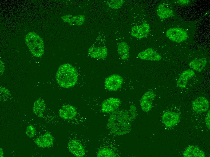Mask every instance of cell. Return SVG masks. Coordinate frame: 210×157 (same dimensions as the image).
Wrapping results in <instances>:
<instances>
[{"mask_svg": "<svg viewBox=\"0 0 210 157\" xmlns=\"http://www.w3.org/2000/svg\"><path fill=\"white\" fill-rule=\"evenodd\" d=\"M78 73L72 65L65 63L60 65L56 74V80L61 87L68 88L74 86L77 83Z\"/></svg>", "mask_w": 210, "mask_h": 157, "instance_id": "6da1fadb", "label": "cell"}, {"mask_svg": "<svg viewBox=\"0 0 210 157\" xmlns=\"http://www.w3.org/2000/svg\"><path fill=\"white\" fill-rule=\"evenodd\" d=\"M25 40L31 53L33 56L40 57L43 54V41L38 34L34 32H30L26 35Z\"/></svg>", "mask_w": 210, "mask_h": 157, "instance_id": "7a4b0ae2", "label": "cell"}, {"mask_svg": "<svg viewBox=\"0 0 210 157\" xmlns=\"http://www.w3.org/2000/svg\"><path fill=\"white\" fill-rule=\"evenodd\" d=\"M181 118V111L179 107L174 105H170L163 111L161 120L167 127H171L177 124Z\"/></svg>", "mask_w": 210, "mask_h": 157, "instance_id": "3957f363", "label": "cell"}, {"mask_svg": "<svg viewBox=\"0 0 210 157\" xmlns=\"http://www.w3.org/2000/svg\"><path fill=\"white\" fill-rule=\"evenodd\" d=\"M166 36L170 40L178 43L186 40L188 37L187 32L179 27L170 28L167 31Z\"/></svg>", "mask_w": 210, "mask_h": 157, "instance_id": "277c9868", "label": "cell"}, {"mask_svg": "<svg viewBox=\"0 0 210 157\" xmlns=\"http://www.w3.org/2000/svg\"><path fill=\"white\" fill-rule=\"evenodd\" d=\"M123 82L122 77L118 75L114 74L106 78L104 86L109 91H116L121 87Z\"/></svg>", "mask_w": 210, "mask_h": 157, "instance_id": "5b68a950", "label": "cell"}, {"mask_svg": "<svg viewBox=\"0 0 210 157\" xmlns=\"http://www.w3.org/2000/svg\"><path fill=\"white\" fill-rule=\"evenodd\" d=\"M88 52L91 57L98 59H104L108 54L106 46L98 45L95 42L89 48Z\"/></svg>", "mask_w": 210, "mask_h": 157, "instance_id": "8992f818", "label": "cell"}, {"mask_svg": "<svg viewBox=\"0 0 210 157\" xmlns=\"http://www.w3.org/2000/svg\"><path fill=\"white\" fill-rule=\"evenodd\" d=\"M150 27L149 24L144 22L142 24L133 27L131 32V34L133 37L138 39H142L148 36Z\"/></svg>", "mask_w": 210, "mask_h": 157, "instance_id": "52a82bcc", "label": "cell"}, {"mask_svg": "<svg viewBox=\"0 0 210 157\" xmlns=\"http://www.w3.org/2000/svg\"><path fill=\"white\" fill-rule=\"evenodd\" d=\"M68 147L69 151L75 156L81 157L85 155V151L84 147L77 140L72 139L69 141Z\"/></svg>", "mask_w": 210, "mask_h": 157, "instance_id": "ba28073f", "label": "cell"}, {"mask_svg": "<svg viewBox=\"0 0 210 157\" xmlns=\"http://www.w3.org/2000/svg\"><path fill=\"white\" fill-rule=\"evenodd\" d=\"M193 109L196 112L202 113L206 112L209 106L208 100L203 97L197 98L192 102Z\"/></svg>", "mask_w": 210, "mask_h": 157, "instance_id": "9c48e42d", "label": "cell"}, {"mask_svg": "<svg viewBox=\"0 0 210 157\" xmlns=\"http://www.w3.org/2000/svg\"><path fill=\"white\" fill-rule=\"evenodd\" d=\"M155 97L154 93L151 91H147L144 93L140 101L141 106L143 111L147 112L151 110L152 101Z\"/></svg>", "mask_w": 210, "mask_h": 157, "instance_id": "30bf717a", "label": "cell"}, {"mask_svg": "<svg viewBox=\"0 0 210 157\" xmlns=\"http://www.w3.org/2000/svg\"><path fill=\"white\" fill-rule=\"evenodd\" d=\"M121 101L117 98H110L104 101L101 104V110L103 112L113 111L119 107Z\"/></svg>", "mask_w": 210, "mask_h": 157, "instance_id": "8fae6325", "label": "cell"}, {"mask_svg": "<svg viewBox=\"0 0 210 157\" xmlns=\"http://www.w3.org/2000/svg\"><path fill=\"white\" fill-rule=\"evenodd\" d=\"M59 116L65 120H71L75 117L77 114L75 108L73 106L66 104L63 105L59 111Z\"/></svg>", "mask_w": 210, "mask_h": 157, "instance_id": "7c38bea8", "label": "cell"}, {"mask_svg": "<svg viewBox=\"0 0 210 157\" xmlns=\"http://www.w3.org/2000/svg\"><path fill=\"white\" fill-rule=\"evenodd\" d=\"M138 56L142 59L159 61L161 59V55L152 48L147 49L139 53Z\"/></svg>", "mask_w": 210, "mask_h": 157, "instance_id": "4fadbf2b", "label": "cell"}, {"mask_svg": "<svg viewBox=\"0 0 210 157\" xmlns=\"http://www.w3.org/2000/svg\"><path fill=\"white\" fill-rule=\"evenodd\" d=\"M53 138L52 135L47 133L37 138L35 141L36 145L38 146L42 147H48L53 144Z\"/></svg>", "mask_w": 210, "mask_h": 157, "instance_id": "5bb4252c", "label": "cell"}, {"mask_svg": "<svg viewBox=\"0 0 210 157\" xmlns=\"http://www.w3.org/2000/svg\"><path fill=\"white\" fill-rule=\"evenodd\" d=\"M195 73L191 69H188L183 71L180 75L177 82L178 86L184 88L187 85L188 80L194 76Z\"/></svg>", "mask_w": 210, "mask_h": 157, "instance_id": "9a60e30c", "label": "cell"}, {"mask_svg": "<svg viewBox=\"0 0 210 157\" xmlns=\"http://www.w3.org/2000/svg\"><path fill=\"white\" fill-rule=\"evenodd\" d=\"M183 155L186 157H204L205 154L203 151L197 146L191 145L186 148L183 153Z\"/></svg>", "mask_w": 210, "mask_h": 157, "instance_id": "2e32d148", "label": "cell"}, {"mask_svg": "<svg viewBox=\"0 0 210 157\" xmlns=\"http://www.w3.org/2000/svg\"><path fill=\"white\" fill-rule=\"evenodd\" d=\"M157 14L161 19L169 18L174 15L173 11L165 4H160L157 9Z\"/></svg>", "mask_w": 210, "mask_h": 157, "instance_id": "e0dca14e", "label": "cell"}, {"mask_svg": "<svg viewBox=\"0 0 210 157\" xmlns=\"http://www.w3.org/2000/svg\"><path fill=\"white\" fill-rule=\"evenodd\" d=\"M46 107L44 101L40 99H38L34 102L33 110V113L39 117L43 116V113Z\"/></svg>", "mask_w": 210, "mask_h": 157, "instance_id": "ac0fdd59", "label": "cell"}, {"mask_svg": "<svg viewBox=\"0 0 210 157\" xmlns=\"http://www.w3.org/2000/svg\"><path fill=\"white\" fill-rule=\"evenodd\" d=\"M117 51L121 59L125 60L129 56V48L128 44L125 42L119 43L118 46Z\"/></svg>", "mask_w": 210, "mask_h": 157, "instance_id": "d6986e66", "label": "cell"}, {"mask_svg": "<svg viewBox=\"0 0 210 157\" xmlns=\"http://www.w3.org/2000/svg\"><path fill=\"white\" fill-rule=\"evenodd\" d=\"M207 60L204 58L193 59L190 62L189 66L193 70L199 72L201 71L205 66Z\"/></svg>", "mask_w": 210, "mask_h": 157, "instance_id": "ffe728a7", "label": "cell"}, {"mask_svg": "<svg viewBox=\"0 0 210 157\" xmlns=\"http://www.w3.org/2000/svg\"><path fill=\"white\" fill-rule=\"evenodd\" d=\"M116 155L113 151L108 148H103L98 151L97 157H115Z\"/></svg>", "mask_w": 210, "mask_h": 157, "instance_id": "44dd1931", "label": "cell"}, {"mask_svg": "<svg viewBox=\"0 0 210 157\" xmlns=\"http://www.w3.org/2000/svg\"><path fill=\"white\" fill-rule=\"evenodd\" d=\"M124 2L123 0H109L107 1V4L111 8L116 9L120 8Z\"/></svg>", "mask_w": 210, "mask_h": 157, "instance_id": "7402d4cb", "label": "cell"}, {"mask_svg": "<svg viewBox=\"0 0 210 157\" xmlns=\"http://www.w3.org/2000/svg\"><path fill=\"white\" fill-rule=\"evenodd\" d=\"M26 133L29 137H33L35 133V129L32 126H29L27 128Z\"/></svg>", "mask_w": 210, "mask_h": 157, "instance_id": "603a6c76", "label": "cell"}, {"mask_svg": "<svg viewBox=\"0 0 210 157\" xmlns=\"http://www.w3.org/2000/svg\"><path fill=\"white\" fill-rule=\"evenodd\" d=\"M210 110H209L207 113L206 117L205 118V122L206 126L209 129H210Z\"/></svg>", "mask_w": 210, "mask_h": 157, "instance_id": "cb8c5ba5", "label": "cell"}, {"mask_svg": "<svg viewBox=\"0 0 210 157\" xmlns=\"http://www.w3.org/2000/svg\"><path fill=\"white\" fill-rule=\"evenodd\" d=\"M188 0H179L177 2L179 3H181L182 4H186L188 2Z\"/></svg>", "mask_w": 210, "mask_h": 157, "instance_id": "d4e9b609", "label": "cell"}, {"mask_svg": "<svg viewBox=\"0 0 210 157\" xmlns=\"http://www.w3.org/2000/svg\"><path fill=\"white\" fill-rule=\"evenodd\" d=\"M4 152L3 149L2 148H0V157L4 156Z\"/></svg>", "mask_w": 210, "mask_h": 157, "instance_id": "484cf974", "label": "cell"}]
</instances>
